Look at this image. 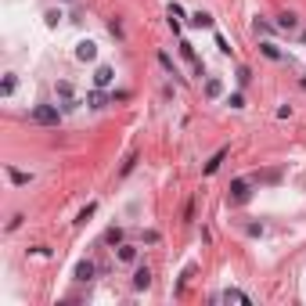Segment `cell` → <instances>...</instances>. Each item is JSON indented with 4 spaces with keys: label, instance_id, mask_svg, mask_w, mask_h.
<instances>
[{
    "label": "cell",
    "instance_id": "ba28073f",
    "mask_svg": "<svg viewBox=\"0 0 306 306\" xmlns=\"http://www.w3.org/2000/svg\"><path fill=\"white\" fill-rule=\"evenodd\" d=\"M58 98L65 101V104H61L65 112H69V108H76V101H72V83H65V80H61V83H58Z\"/></svg>",
    "mask_w": 306,
    "mask_h": 306
},
{
    "label": "cell",
    "instance_id": "4fadbf2b",
    "mask_svg": "<svg viewBox=\"0 0 306 306\" xmlns=\"http://www.w3.org/2000/svg\"><path fill=\"white\" fill-rule=\"evenodd\" d=\"M296 25H299V18H296L292 11H285V14H278V29H285V33H288V29H296Z\"/></svg>",
    "mask_w": 306,
    "mask_h": 306
},
{
    "label": "cell",
    "instance_id": "e0dca14e",
    "mask_svg": "<svg viewBox=\"0 0 306 306\" xmlns=\"http://www.w3.org/2000/svg\"><path fill=\"white\" fill-rule=\"evenodd\" d=\"M259 51H263V54H267L270 61H278V58H281V51L274 47V43H259Z\"/></svg>",
    "mask_w": 306,
    "mask_h": 306
},
{
    "label": "cell",
    "instance_id": "6da1fadb",
    "mask_svg": "<svg viewBox=\"0 0 306 306\" xmlns=\"http://www.w3.org/2000/svg\"><path fill=\"white\" fill-rule=\"evenodd\" d=\"M252 180H245V177H238V180H231V188H227V198H231V205H245L252 198Z\"/></svg>",
    "mask_w": 306,
    "mask_h": 306
},
{
    "label": "cell",
    "instance_id": "44dd1931",
    "mask_svg": "<svg viewBox=\"0 0 306 306\" xmlns=\"http://www.w3.org/2000/svg\"><path fill=\"white\" fill-rule=\"evenodd\" d=\"M216 47H220L223 54H231V43H227V36H220V33H216Z\"/></svg>",
    "mask_w": 306,
    "mask_h": 306
},
{
    "label": "cell",
    "instance_id": "3957f363",
    "mask_svg": "<svg viewBox=\"0 0 306 306\" xmlns=\"http://www.w3.org/2000/svg\"><path fill=\"white\" fill-rule=\"evenodd\" d=\"M76 58H80V61H94L98 58V43L94 40H80V43H76Z\"/></svg>",
    "mask_w": 306,
    "mask_h": 306
},
{
    "label": "cell",
    "instance_id": "2e32d148",
    "mask_svg": "<svg viewBox=\"0 0 306 306\" xmlns=\"http://www.w3.org/2000/svg\"><path fill=\"white\" fill-rule=\"evenodd\" d=\"M104 241H108V245H122V227H112V231L104 234Z\"/></svg>",
    "mask_w": 306,
    "mask_h": 306
},
{
    "label": "cell",
    "instance_id": "9c48e42d",
    "mask_svg": "<svg viewBox=\"0 0 306 306\" xmlns=\"http://www.w3.org/2000/svg\"><path fill=\"white\" fill-rule=\"evenodd\" d=\"M112 80H115V72H112L108 65H101V69L94 72V87H108Z\"/></svg>",
    "mask_w": 306,
    "mask_h": 306
},
{
    "label": "cell",
    "instance_id": "8fae6325",
    "mask_svg": "<svg viewBox=\"0 0 306 306\" xmlns=\"http://www.w3.org/2000/svg\"><path fill=\"white\" fill-rule=\"evenodd\" d=\"M191 25H195V29H212V14H209V11H195V14H191Z\"/></svg>",
    "mask_w": 306,
    "mask_h": 306
},
{
    "label": "cell",
    "instance_id": "ffe728a7",
    "mask_svg": "<svg viewBox=\"0 0 306 306\" xmlns=\"http://www.w3.org/2000/svg\"><path fill=\"white\" fill-rule=\"evenodd\" d=\"M227 104H231V108H245V98L241 94H231V98H227Z\"/></svg>",
    "mask_w": 306,
    "mask_h": 306
},
{
    "label": "cell",
    "instance_id": "7c38bea8",
    "mask_svg": "<svg viewBox=\"0 0 306 306\" xmlns=\"http://www.w3.org/2000/svg\"><path fill=\"white\" fill-rule=\"evenodd\" d=\"M223 94V83L216 80V76H209V80H205V98H220Z\"/></svg>",
    "mask_w": 306,
    "mask_h": 306
},
{
    "label": "cell",
    "instance_id": "9a60e30c",
    "mask_svg": "<svg viewBox=\"0 0 306 306\" xmlns=\"http://www.w3.org/2000/svg\"><path fill=\"white\" fill-rule=\"evenodd\" d=\"M180 54H184V61H191V65H198V54H195V47L188 40H180Z\"/></svg>",
    "mask_w": 306,
    "mask_h": 306
},
{
    "label": "cell",
    "instance_id": "603a6c76",
    "mask_svg": "<svg viewBox=\"0 0 306 306\" xmlns=\"http://www.w3.org/2000/svg\"><path fill=\"white\" fill-rule=\"evenodd\" d=\"M303 43H306V33H303Z\"/></svg>",
    "mask_w": 306,
    "mask_h": 306
},
{
    "label": "cell",
    "instance_id": "8992f818",
    "mask_svg": "<svg viewBox=\"0 0 306 306\" xmlns=\"http://www.w3.org/2000/svg\"><path fill=\"white\" fill-rule=\"evenodd\" d=\"M94 263H90V259H80V263H76V281H90V278H94Z\"/></svg>",
    "mask_w": 306,
    "mask_h": 306
},
{
    "label": "cell",
    "instance_id": "ac0fdd59",
    "mask_svg": "<svg viewBox=\"0 0 306 306\" xmlns=\"http://www.w3.org/2000/svg\"><path fill=\"white\" fill-rule=\"evenodd\" d=\"M94 212H98V205H94V202H90V205H87V209L80 212V220H76V223H87L90 216H94Z\"/></svg>",
    "mask_w": 306,
    "mask_h": 306
},
{
    "label": "cell",
    "instance_id": "30bf717a",
    "mask_svg": "<svg viewBox=\"0 0 306 306\" xmlns=\"http://www.w3.org/2000/svg\"><path fill=\"white\" fill-rule=\"evenodd\" d=\"M223 159H227V148H220V151H216V155H212V159L205 162V170H202V173H205V177H212V173H216V170H220V162H223Z\"/></svg>",
    "mask_w": 306,
    "mask_h": 306
},
{
    "label": "cell",
    "instance_id": "7402d4cb",
    "mask_svg": "<svg viewBox=\"0 0 306 306\" xmlns=\"http://www.w3.org/2000/svg\"><path fill=\"white\" fill-rule=\"evenodd\" d=\"M87 101H90V104H94V108H101V104H104V98H101V94H98V90H94V94H90V98H87Z\"/></svg>",
    "mask_w": 306,
    "mask_h": 306
},
{
    "label": "cell",
    "instance_id": "5bb4252c",
    "mask_svg": "<svg viewBox=\"0 0 306 306\" xmlns=\"http://www.w3.org/2000/svg\"><path fill=\"white\" fill-rule=\"evenodd\" d=\"M7 177H11V184H18V188H22V184H29V180H33V177H29V173H22V170H14V166H7Z\"/></svg>",
    "mask_w": 306,
    "mask_h": 306
},
{
    "label": "cell",
    "instance_id": "d6986e66",
    "mask_svg": "<svg viewBox=\"0 0 306 306\" xmlns=\"http://www.w3.org/2000/svg\"><path fill=\"white\" fill-rule=\"evenodd\" d=\"M0 90H4V94H14V76H4V83H0Z\"/></svg>",
    "mask_w": 306,
    "mask_h": 306
},
{
    "label": "cell",
    "instance_id": "52a82bcc",
    "mask_svg": "<svg viewBox=\"0 0 306 306\" xmlns=\"http://www.w3.org/2000/svg\"><path fill=\"white\" fill-rule=\"evenodd\" d=\"M115 259H119V263H137V245H126V241H122L119 252H115Z\"/></svg>",
    "mask_w": 306,
    "mask_h": 306
},
{
    "label": "cell",
    "instance_id": "7a4b0ae2",
    "mask_svg": "<svg viewBox=\"0 0 306 306\" xmlns=\"http://www.w3.org/2000/svg\"><path fill=\"white\" fill-rule=\"evenodd\" d=\"M58 119H61L58 104H36L33 108V122H40V126H58Z\"/></svg>",
    "mask_w": 306,
    "mask_h": 306
},
{
    "label": "cell",
    "instance_id": "277c9868",
    "mask_svg": "<svg viewBox=\"0 0 306 306\" xmlns=\"http://www.w3.org/2000/svg\"><path fill=\"white\" fill-rule=\"evenodd\" d=\"M220 303H241V306H249L252 299L245 296L241 288H223V292H220Z\"/></svg>",
    "mask_w": 306,
    "mask_h": 306
},
{
    "label": "cell",
    "instance_id": "5b68a950",
    "mask_svg": "<svg viewBox=\"0 0 306 306\" xmlns=\"http://www.w3.org/2000/svg\"><path fill=\"white\" fill-rule=\"evenodd\" d=\"M133 288H137V292L151 288V270H148V267H137V270H133Z\"/></svg>",
    "mask_w": 306,
    "mask_h": 306
}]
</instances>
